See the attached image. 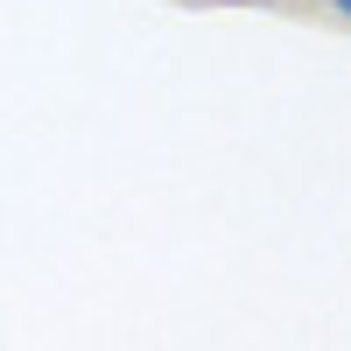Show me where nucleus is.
<instances>
[{
    "label": "nucleus",
    "instance_id": "obj_1",
    "mask_svg": "<svg viewBox=\"0 0 351 351\" xmlns=\"http://www.w3.org/2000/svg\"><path fill=\"white\" fill-rule=\"evenodd\" d=\"M324 8H330V14H337V21H351V0H324Z\"/></svg>",
    "mask_w": 351,
    "mask_h": 351
}]
</instances>
